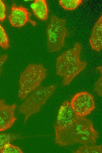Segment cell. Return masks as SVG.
I'll list each match as a JSON object with an SVG mask.
<instances>
[{
  "mask_svg": "<svg viewBox=\"0 0 102 153\" xmlns=\"http://www.w3.org/2000/svg\"><path fill=\"white\" fill-rule=\"evenodd\" d=\"M17 105L6 104L0 107V132L7 130L13 125L17 119L14 112Z\"/></svg>",
  "mask_w": 102,
  "mask_h": 153,
  "instance_id": "obj_9",
  "label": "cell"
},
{
  "mask_svg": "<svg viewBox=\"0 0 102 153\" xmlns=\"http://www.w3.org/2000/svg\"><path fill=\"white\" fill-rule=\"evenodd\" d=\"M97 69L99 72L102 73V67L101 66L98 67L97 68Z\"/></svg>",
  "mask_w": 102,
  "mask_h": 153,
  "instance_id": "obj_21",
  "label": "cell"
},
{
  "mask_svg": "<svg viewBox=\"0 0 102 153\" xmlns=\"http://www.w3.org/2000/svg\"><path fill=\"white\" fill-rule=\"evenodd\" d=\"M47 71L42 64H29L20 74L18 97L24 99L39 88L46 77Z\"/></svg>",
  "mask_w": 102,
  "mask_h": 153,
  "instance_id": "obj_3",
  "label": "cell"
},
{
  "mask_svg": "<svg viewBox=\"0 0 102 153\" xmlns=\"http://www.w3.org/2000/svg\"><path fill=\"white\" fill-rule=\"evenodd\" d=\"M31 16L27 9L22 6H17L14 4L11 7L8 19L10 24L14 27H21L28 21L35 26L36 22L31 20L30 18Z\"/></svg>",
  "mask_w": 102,
  "mask_h": 153,
  "instance_id": "obj_7",
  "label": "cell"
},
{
  "mask_svg": "<svg viewBox=\"0 0 102 153\" xmlns=\"http://www.w3.org/2000/svg\"><path fill=\"white\" fill-rule=\"evenodd\" d=\"M73 109L70 102L64 101L60 106L58 112L55 126L61 129L68 125L78 117Z\"/></svg>",
  "mask_w": 102,
  "mask_h": 153,
  "instance_id": "obj_8",
  "label": "cell"
},
{
  "mask_svg": "<svg viewBox=\"0 0 102 153\" xmlns=\"http://www.w3.org/2000/svg\"><path fill=\"white\" fill-rule=\"evenodd\" d=\"M56 144L64 147L75 144L95 145L99 133L93 127L92 122L84 117H78L67 126L58 129L55 124Z\"/></svg>",
  "mask_w": 102,
  "mask_h": 153,
  "instance_id": "obj_1",
  "label": "cell"
},
{
  "mask_svg": "<svg viewBox=\"0 0 102 153\" xmlns=\"http://www.w3.org/2000/svg\"><path fill=\"white\" fill-rule=\"evenodd\" d=\"M32 11L34 15L42 21H45L48 18V9L45 0L34 1Z\"/></svg>",
  "mask_w": 102,
  "mask_h": 153,
  "instance_id": "obj_11",
  "label": "cell"
},
{
  "mask_svg": "<svg viewBox=\"0 0 102 153\" xmlns=\"http://www.w3.org/2000/svg\"><path fill=\"white\" fill-rule=\"evenodd\" d=\"M66 20L52 15L46 30L47 48L50 52L57 51L65 45L64 40L68 35Z\"/></svg>",
  "mask_w": 102,
  "mask_h": 153,
  "instance_id": "obj_5",
  "label": "cell"
},
{
  "mask_svg": "<svg viewBox=\"0 0 102 153\" xmlns=\"http://www.w3.org/2000/svg\"><path fill=\"white\" fill-rule=\"evenodd\" d=\"M102 75L98 78L94 85V91L101 97L102 95Z\"/></svg>",
  "mask_w": 102,
  "mask_h": 153,
  "instance_id": "obj_17",
  "label": "cell"
},
{
  "mask_svg": "<svg viewBox=\"0 0 102 153\" xmlns=\"http://www.w3.org/2000/svg\"><path fill=\"white\" fill-rule=\"evenodd\" d=\"M102 145H84L73 151L74 153H102Z\"/></svg>",
  "mask_w": 102,
  "mask_h": 153,
  "instance_id": "obj_13",
  "label": "cell"
},
{
  "mask_svg": "<svg viewBox=\"0 0 102 153\" xmlns=\"http://www.w3.org/2000/svg\"><path fill=\"white\" fill-rule=\"evenodd\" d=\"M20 137L19 134L13 133L0 134V152L6 144L11 143Z\"/></svg>",
  "mask_w": 102,
  "mask_h": 153,
  "instance_id": "obj_12",
  "label": "cell"
},
{
  "mask_svg": "<svg viewBox=\"0 0 102 153\" xmlns=\"http://www.w3.org/2000/svg\"><path fill=\"white\" fill-rule=\"evenodd\" d=\"M57 87L56 84L39 87L20 105L18 111L25 117L24 124L31 115L40 112Z\"/></svg>",
  "mask_w": 102,
  "mask_h": 153,
  "instance_id": "obj_4",
  "label": "cell"
},
{
  "mask_svg": "<svg viewBox=\"0 0 102 153\" xmlns=\"http://www.w3.org/2000/svg\"><path fill=\"white\" fill-rule=\"evenodd\" d=\"M89 42L92 49L100 51L102 48V16L95 24Z\"/></svg>",
  "mask_w": 102,
  "mask_h": 153,
  "instance_id": "obj_10",
  "label": "cell"
},
{
  "mask_svg": "<svg viewBox=\"0 0 102 153\" xmlns=\"http://www.w3.org/2000/svg\"><path fill=\"white\" fill-rule=\"evenodd\" d=\"M8 56L5 54L0 56V76L2 72L3 66L8 59Z\"/></svg>",
  "mask_w": 102,
  "mask_h": 153,
  "instance_id": "obj_19",
  "label": "cell"
},
{
  "mask_svg": "<svg viewBox=\"0 0 102 153\" xmlns=\"http://www.w3.org/2000/svg\"><path fill=\"white\" fill-rule=\"evenodd\" d=\"M6 17L5 6L3 1L0 0V21H3Z\"/></svg>",
  "mask_w": 102,
  "mask_h": 153,
  "instance_id": "obj_18",
  "label": "cell"
},
{
  "mask_svg": "<svg viewBox=\"0 0 102 153\" xmlns=\"http://www.w3.org/2000/svg\"><path fill=\"white\" fill-rule=\"evenodd\" d=\"M70 103L76 114L80 117L89 114L95 107L93 96L87 92L76 94L72 98Z\"/></svg>",
  "mask_w": 102,
  "mask_h": 153,
  "instance_id": "obj_6",
  "label": "cell"
},
{
  "mask_svg": "<svg viewBox=\"0 0 102 153\" xmlns=\"http://www.w3.org/2000/svg\"><path fill=\"white\" fill-rule=\"evenodd\" d=\"M0 46L6 49L10 46L7 35L3 27L0 24Z\"/></svg>",
  "mask_w": 102,
  "mask_h": 153,
  "instance_id": "obj_15",
  "label": "cell"
},
{
  "mask_svg": "<svg viewBox=\"0 0 102 153\" xmlns=\"http://www.w3.org/2000/svg\"><path fill=\"white\" fill-rule=\"evenodd\" d=\"M6 104L5 100L0 99V107Z\"/></svg>",
  "mask_w": 102,
  "mask_h": 153,
  "instance_id": "obj_20",
  "label": "cell"
},
{
  "mask_svg": "<svg viewBox=\"0 0 102 153\" xmlns=\"http://www.w3.org/2000/svg\"><path fill=\"white\" fill-rule=\"evenodd\" d=\"M23 152L18 147L11 144H6L0 151L1 153H23Z\"/></svg>",
  "mask_w": 102,
  "mask_h": 153,
  "instance_id": "obj_16",
  "label": "cell"
},
{
  "mask_svg": "<svg viewBox=\"0 0 102 153\" xmlns=\"http://www.w3.org/2000/svg\"><path fill=\"white\" fill-rule=\"evenodd\" d=\"M82 49L81 45L76 43L72 48L66 50L57 58L56 74L64 78L63 86L68 85L87 66V62L80 59Z\"/></svg>",
  "mask_w": 102,
  "mask_h": 153,
  "instance_id": "obj_2",
  "label": "cell"
},
{
  "mask_svg": "<svg viewBox=\"0 0 102 153\" xmlns=\"http://www.w3.org/2000/svg\"><path fill=\"white\" fill-rule=\"evenodd\" d=\"M59 4L64 9L72 11L82 3L81 0H59Z\"/></svg>",
  "mask_w": 102,
  "mask_h": 153,
  "instance_id": "obj_14",
  "label": "cell"
}]
</instances>
